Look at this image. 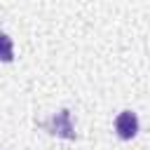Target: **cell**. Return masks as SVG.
Here are the masks:
<instances>
[{"label": "cell", "instance_id": "1", "mask_svg": "<svg viewBox=\"0 0 150 150\" xmlns=\"http://www.w3.org/2000/svg\"><path fill=\"white\" fill-rule=\"evenodd\" d=\"M42 129L49 131L52 136H59V138H68V141L75 138V129H73V124H70V112H68V110H61V112L54 115L52 120L42 122Z\"/></svg>", "mask_w": 150, "mask_h": 150}, {"label": "cell", "instance_id": "3", "mask_svg": "<svg viewBox=\"0 0 150 150\" xmlns=\"http://www.w3.org/2000/svg\"><path fill=\"white\" fill-rule=\"evenodd\" d=\"M12 59H14V45H12V38L5 35V33H0V61L9 63Z\"/></svg>", "mask_w": 150, "mask_h": 150}, {"label": "cell", "instance_id": "2", "mask_svg": "<svg viewBox=\"0 0 150 150\" xmlns=\"http://www.w3.org/2000/svg\"><path fill=\"white\" fill-rule=\"evenodd\" d=\"M115 131H117V136L122 141H131L138 134V117H136V112H131V110L120 112L117 120H115Z\"/></svg>", "mask_w": 150, "mask_h": 150}]
</instances>
